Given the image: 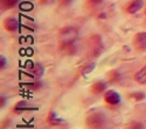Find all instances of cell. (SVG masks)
Wrapping results in <instances>:
<instances>
[{"instance_id":"1","label":"cell","mask_w":146,"mask_h":129,"mask_svg":"<svg viewBox=\"0 0 146 129\" xmlns=\"http://www.w3.org/2000/svg\"><path fill=\"white\" fill-rule=\"evenodd\" d=\"M77 37H78V30L72 27L63 28L60 33V39L62 41V43H74V41Z\"/></svg>"},{"instance_id":"2","label":"cell","mask_w":146,"mask_h":129,"mask_svg":"<svg viewBox=\"0 0 146 129\" xmlns=\"http://www.w3.org/2000/svg\"><path fill=\"white\" fill-rule=\"evenodd\" d=\"M104 122H105V118H104V115L101 114V113H96V114L90 115L88 118V120H87V124L91 129H100V128H102Z\"/></svg>"},{"instance_id":"3","label":"cell","mask_w":146,"mask_h":129,"mask_svg":"<svg viewBox=\"0 0 146 129\" xmlns=\"http://www.w3.org/2000/svg\"><path fill=\"white\" fill-rule=\"evenodd\" d=\"M104 100L109 105H118V103H120L121 98H120V94L117 91H115V90H108V91H105Z\"/></svg>"},{"instance_id":"4","label":"cell","mask_w":146,"mask_h":129,"mask_svg":"<svg viewBox=\"0 0 146 129\" xmlns=\"http://www.w3.org/2000/svg\"><path fill=\"white\" fill-rule=\"evenodd\" d=\"M133 45L139 51H146V33H138L133 37Z\"/></svg>"},{"instance_id":"5","label":"cell","mask_w":146,"mask_h":129,"mask_svg":"<svg viewBox=\"0 0 146 129\" xmlns=\"http://www.w3.org/2000/svg\"><path fill=\"white\" fill-rule=\"evenodd\" d=\"M4 28L7 31H17L19 29V21L17 18H6L4 21Z\"/></svg>"},{"instance_id":"6","label":"cell","mask_w":146,"mask_h":129,"mask_svg":"<svg viewBox=\"0 0 146 129\" xmlns=\"http://www.w3.org/2000/svg\"><path fill=\"white\" fill-rule=\"evenodd\" d=\"M143 7H144V0H132L126 7V10L130 14H136Z\"/></svg>"},{"instance_id":"7","label":"cell","mask_w":146,"mask_h":129,"mask_svg":"<svg viewBox=\"0 0 146 129\" xmlns=\"http://www.w3.org/2000/svg\"><path fill=\"white\" fill-rule=\"evenodd\" d=\"M106 90V83L105 81H96V83L91 86V92L94 93V94H100V93L104 92Z\"/></svg>"},{"instance_id":"8","label":"cell","mask_w":146,"mask_h":129,"mask_svg":"<svg viewBox=\"0 0 146 129\" xmlns=\"http://www.w3.org/2000/svg\"><path fill=\"white\" fill-rule=\"evenodd\" d=\"M60 50L66 55H74L76 51L75 45L72 43H62V45L60 46Z\"/></svg>"},{"instance_id":"9","label":"cell","mask_w":146,"mask_h":129,"mask_svg":"<svg viewBox=\"0 0 146 129\" xmlns=\"http://www.w3.org/2000/svg\"><path fill=\"white\" fill-rule=\"evenodd\" d=\"M135 79H136L137 83H139V84H146V65L143 66L139 71L136 73Z\"/></svg>"},{"instance_id":"10","label":"cell","mask_w":146,"mask_h":129,"mask_svg":"<svg viewBox=\"0 0 146 129\" xmlns=\"http://www.w3.org/2000/svg\"><path fill=\"white\" fill-rule=\"evenodd\" d=\"M18 1L19 0H1V6H3V8H6V9L13 8Z\"/></svg>"},{"instance_id":"11","label":"cell","mask_w":146,"mask_h":129,"mask_svg":"<svg viewBox=\"0 0 146 129\" xmlns=\"http://www.w3.org/2000/svg\"><path fill=\"white\" fill-rule=\"evenodd\" d=\"M130 99L135 100V101H141L145 99V94L143 92H135V93H131L130 94Z\"/></svg>"},{"instance_id":"12","label":"cell","mask_w":146,"mask_h":129,"mask_svg":"<svg viewBox=\"0 0 146 129\" xmlns=\"http://www.w3.org/2000/svg\"><path fill=\"white\" fill-rule=\"evenodd\" d=\"M95 67H96V63H95V62L90 63L89 65H87L86 67H84V69L82 70V75H83V76H87L88 73H90L91 71H94Z\"/></svg>"},{"instance_id":"13","label":"cell","mask_w":146,"mask_h":129,"mask_svg":"<svg viewBox=\"0 0 146 129\" xmlns=\"http://www.w3.org/2000/svg\"><path fill=\"white\" fill-rule=\"evenodd\" d=\"M20 8L23 9V10H31V9L33 8V5H32L31 3H22V4L20 5Z\"/></svg>"},{"instance_id":"14","label":"cell","mask_w":146,"mask_h":129,"mask_svg":"<svg viewBox=\"0 0 146 129\" xmlns=\"http://www.w3.org/2000/svg\"><path fill=\"white\" fill-rule=\"evenodd\" d=\"M50 123H53V124H60V123H62V121L61 120H58V119H56V115H55V113H52L50 114Z\"/></svg>"},{"instance_id":"15","label":"cell","mask_w":146,"mask_h":129,"mask_svg":"<svg viewBox=\"0 0 146 129\" xmlns=\"http://www.w3.org/2000/svg\"><path fill=\"white\" fill-rule=\"evenodd\" d=\"M129 129H144V126H143V123H140V122H135V123H132V124L130 126Z\"/></svg>"},{"instance_id":"16","label":"cell","mask_w":146,"mask_h":129,"mask_svg":"<svg viewBox=\"0 0 146 129\" xmlns=\"http://www.w3.org/2000/svg\"><path fill=\"white\" fill-rule=\"evenodd\" d=\"M0 60H1V69L6 67V58H5V56L1 55V56H0Z\"/></svg>"},{"instance_id":"17","label":"cell","mask_w":146,"mask_h":129,"mask_svg":"<svg viewBox=\"0 0 146 129\" xmlns=\"http://www.w3.org/2000/svg\"><path fill=\"white\" fill-rule=\"evenodd\" d=\"M71 3H72V0H60V4L62 6H67V5L71 4Z\"/></svg>"},{"instance_id":"18","label":"cell","mask_w":146,"mask_h":129,"mask_svg":"<svg viewBox=\"0 0 146 129\" xmlns=\"http://www.w3.org/2000/svg\"><path fill=\"white\" fill-rule=\"evenodd\" d=\"M88 1H89V4H91V5H98V4L103 3V0H88Z\"/></svg>"},{"instance_id":"19","label":"cell","mask_w":146,"mask_h":129,"mask_svg":"<svg viewBox=\"0 0 146 129\" xmlns=\"http://www.w3.org/2000/svg\"><path fill=\"white\" fill-rule=\"evenodd\" d=\"M145 13H146V9H145Z\"/></svg>"}]
</instances>
